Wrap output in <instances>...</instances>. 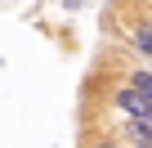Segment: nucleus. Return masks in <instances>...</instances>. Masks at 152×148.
<instances>
[{"mask_svg":"<svg viewBox=\"0 0 152 148\" xmlns=\"http://www.w3.org/2000/svg\"><path fill=\"white\" fill-rule=\"evenodd\" d=\"M116 103H121L134 121H148V117H152V99H148L143 90H134V85H130V90H121V94H116Z\"/></svg>","mask_w":152,"mask_h":148,"instance_id":"f257e3e1","label":"nucleus"},{"mask_svg":"<svg viewBox=\"0 0 152 148\" xmlns=\"http://www.w3.org/2000/svg\"><path fill=\"white\" fill-rule=\"evenodd\" d=\"M130 139L143 144V148H152V126H148V121H130Z\"/></svg>","mask_w":152,"mask_h":148,"instance_id":"f03ea898","label":"nucleus"},{"mask_svg":"<svg viewBox=\"0 0 152 148\" xmlns=\"http://www.w3.org/2000/svg\"><path fill=\"white\" fill-rule=\"evenodd\" d=\"M134 40H139V49H143V54H152V23H143V27L134 32Z\"/></svg>","mask_w":152,"mask_h":148,"instance_id":"7ed1b4c3","label":"nucleus"},{"mask_svg":"<svg viewBox=\"0 0 152 148\" xmlns=\"http://www.w3.org/2000/svg\"><path fill=\"white\" fill-rule=\"evenodd\" d=\"M134 90H143V94L152 99V77H148V72H139V77H134Z\"/></svg>","mask_w":152,"mask_h":148,"instance_id":"20e7f679","label":"nucleus"}]
</instances>
